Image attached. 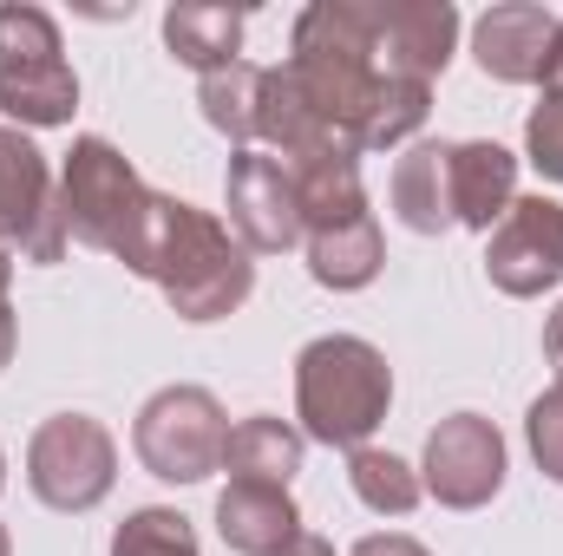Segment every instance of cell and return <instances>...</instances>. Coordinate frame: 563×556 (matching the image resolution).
I'll return each mask as SVG.
<instances>
[{"label": "cell", "instance_id": "obj_7", "mask_svg": "<svg viewBox=\"0 0 563 556\" xmlns=\"http://www.w3.org/2000/svg\"><path fill=\"white\" fill-rule=\"evenodd\" d=\"M73 243L59 184L46 170V151L26 138L20 125H0V249H20L26 263H59Z\"/></svg>", "mask_w": 563, "mask_h": 556}, {"label": "cell", "instance_id": "obj_25", "mask_svg": "<svg viewBox=\"0 0 563 556\" xmlns=\"http://www.w3.org/2000/svg\"><path fill=\"white\" fill-rule=\"evenodd\" d=\"M59 46V20L33 0H0V73H26V66H53Z\"/></svg>", "mask_w": 563, "mask_h": 556}, {"label": "cell", "instance_id": "obj_20", "mask_svg": "<svg viewBox=\"0 0 563 556\" xmlns=\"http://www.w3.org/2000/svg\"><path fill=\"white\" fill-rule=\"evenodd\" d=\"M164 46H170V59H184L197 79L217 73V66H236V59H243V13H236V7L184 0V7L164 13Z\"/></svg>", "mask_w": 563, "mask_h": 556}, {"label": "cell", "instance_id": "obj_13", "mask_svg": "<svg viewBox=\"0 0 563 556\" xmlns=\"http://www.w3.org/2000/svg\"><path fill=\"white\" fill-rule=\"evenodd\" d=\"M511 203H518V157L492 138L452 144V216H459V230L492 236Z\"/></svg>", "mask_w": 563, "mask_h": 556}, {"label": "cell", "instance_id": "obj_9", "mask_svg": "<svg viewBox=\"0 0 563 556\" xmlns=\"http://www.w3.org/2000/svg\"><path fill=\"white\" fill-rule=\"evenodd\" d=\"M223 203H230V230L250 256H282L295 249L308 230H301V203H295V177L288 164L269 151H230V170H223Z\"/></svg>", "mask_w": 563, "mask_h": 556}, {"label": "cell", "instance_id": "obj_12", "mask_svg": "<svg viewBox=\"0 0 563 556\" xmlns=\"http://www.w3.org/2000/svg\"><path fill=\"white\" fill-rule=\"evenodd\" d=\"M558 40V13L538 0H498L472 26V59L498 86H544V59Z\"/></svg>", "mask_w": 563, "mask_h": 556}, {"label": "cell", "instance_id": "obj_34", "mask_svg": "<svg viewBox=\"0 0 563 556\" xmlns=\"http://www.w3.org/2000/svg\"><path fill=\"white\" fill-rule=\"evenodd\" d=\"M7 281H13V249H0V308H7Z\"/></svg>", "mask_w": 563, "mask_h": 556}, {"label": "cell", "instance_id": "obj_3", "mask_svg": "<svg viewBox=\"0 0 563 556\" xmlns=\"http://www.w3.org/2000/svg\"><path fill=\"white\" fill-rule=\"evenodd\" d=\"M394 407V367L361 334H321L295 354V419L314 445H367Z\"/></svg>", "mask_w": 563, "mask_h": 556}, {"label": "cell", "instance_id": "obj_27", "mask_svg": "<svg viewBox=\"0 0 563 556\" xmlns=\"http://www.w3.org/2000/svg\"><path fill=\"white\" fill-rule=\"evenodd\" d=\"M525 438H531V458H538V471L563 485V380L551 393H538L531 400V413H525Z\"/></svg>", "mask_w": 563, "mask_h": 556}, {"label": "cell", "instance_id": "obj_30", "mask_svg": "<svg viewBox=\"0 0 563 556\" xmlns=\"http://www.w3.org/2000/svg\"><path fill=\"white\" fill-rule=\"evenodd\" d=\"M544 360L558 367V380H563V301L551 308V321H544Z\"/></svg>", "mask_w": 563, "mask_h": 556}, {"label": "cell", "instance_id": "obj_23", "mask_svg": "<svg viewBox=\"0 0 563 556\" xmlns=\"http://www.w3.org/2000/svg\"><path fill=\"white\" fill-rule=\"evenodd\" d=\"M347 485H354V498H361L374 518H407L426 491L420 471H413L407 458L380 452V445H354V452H347Z\"/></svg>", "mask_w": 563, "mask_h": 556}, {"label": "cell", "instance_id": "obj_21", "mask_svg": "<svg viewBox=\"0 0 563 556\" xmlns=\"http://www.w3.org/2000/svg\"><path fill=\"white\" fill-rule=\"evenodd\" d=\"M0 112H7L13 125H33V132L73 125V112H79V79H73V66L53 59V66L0 73Z\"/></svg>", "mask_w": 563, "mask_h": 556}, {"label": "cell", "instance_id": "obj_33", "mask_svg": "<svg viewBox=\"0 0 563 556\" xmlns=\"http://www.w3.org/2000/svg\"><path fill=\"white\" fill-rule=\"evenodd\" d=\"M282 556H334V544H328V537H314V531H301V537H295Z\"/></svg>", "mask_w": 563, "mask_h": 556}, {"label": "cell", "instance_id": "obj_5", "mask_svg": "<svg viewBox=\"0 0 563 556\" xmlns=\"http://www.w3.org/2000/svg\"><path fill=\"white\" fill-rule=\"evenodd\" d=\"M26 485L46 511H99L119 485V438L92 413H53L26 438Z\"/></svg>", "mask_w": 563, "mask_h": 556}, {"label": "cell", "instance_id": "obj_10", "mask_svg": "<svg viewBox=\"0 0 563 556\" xmlns=\"http://www.w3.org/2000/svg\"><path fill=\"white\" fill-rule=\"evenodd\" d=\"M485 276L498 294L531 301L563 281V203L558 197H518L505 223L485 236Z\"/></svg>", "mask_w": 563, "mask_h": 556}, {"label": "cell", "instance_id": "obj_8", "mask_svg": "<svg viewBox=\"0 0 563 556\" xmlns=\"http://www.w3.org/2000/svg\"><path fill=\"white\" fill-rule=\"evenodd\" d=\"M420 485L445 511H485L505 491V432L485 413H452L426 432Z\"/></svg>", "mask_w": 563, "mask_h": 556}, {"label": "cell", "instance_id": "obj_28", "mask_svg": "<svg viewBox=\"0 0 563 556\" xmlns=\"http://www.w3.org/2000/svg\"><path fill=\"white\" fill-rule=\"evenodd\" d=\"M525 157L563 184V92H544L538 105H531V119H525Z\"/></svg>", "mask_w": 563, "mask_h": 556}, {"label": "cell", "instance_id": "obj_1", "mask_svg": "<svg viewBox=\"0 0 563 556\" xmlns=\"http://www.w3.org/2000/svg\"><path fill=\"white\" fill-rule=\"evenodd\" d=\"M144 281L164 288L170 314L177 321H223L250 301L256 288V263L250 249L236 243L230 223H217L210 210L184 203V197H164L157 190V210H151V243H144Z\"/></svg>", "mask_w": 563, "mask_h": 556}, {"label": "cell", "instance_id": "obj_19", "mask_svg": "<svg viewBox=\"0 0 563 556\" xmlns=\"http://www.w3.org/2000/svg\"><path fill=\"white\" fill-rule=\"evenodd\" d=\"M301 243H308V276L321 281V288H334V294L367 288V281L380 276V263H387V243H380L374 210H367V216H354V223L314 230V236H301Z\"/></svg>", "mask_w": 563, "mask_h": 556}, {"label": "cell", "instance_id": "obj_2", "mask_svg": "<svg viewBox=\"0 0 563 556\" xmlns=\"http://www.w3.org/2000/svg\"><path fill=\"white\" fill-rule=\"evenodd\" d=\"M295 86L321 112V125L347 151H361V119L380 86V53H374V7L367 0H314L295 13L288 59Z\"/></svg>", "mask_w": 563, "mask_h": 556}, {"label": "cell", "instance_id": "obj_6", "mask_svg": "<svg viewBox=\"0 0 563 556\" xmlns=\"http://www.w3.org/2000/svg\"><path fill=\"white\" fill-rule=\"evenodd\" d=\"M223 445L230 419L210 387H164L139 407L132 425V452L157 485H203L210 471H223Z\"/></svg>", "mask_w": 563, "mask_h": 556}, {"label": "cell", "instance_id": "obj_22", "mask_svg": "<svg viewBox=\"0 0 563 556\" xmlns=\"http://www.w3.org/2000/svg\"><path fill=\"white\" fill-rule=\"evenodd\" d=\"M256 99H263V66L256 59L217 66V73L197 79V105H203L210 132H223L236 151H250V138H256Z\"/></svg>", "mask_w": 563, "mask_h": 556}, {"label": "cell", "instance_id": "obj_11", "mask_svg": "<svg viewBox=\"0 0 563 556\" xmlns=\"http://www.w3.org/2000/svg\"><path fill=\"white\" fill-rule=\"evenodd\" d=\"M374 7V53L380 73L432 86L459 53V7L452 0H367Z\"/></svg>", "mask_w": 563, "mask_h": 556}, {"label": "cell", "instance_id": "obj_18", "mask_svg": "<svg viewBox=\"0 0 563 556\" xmlns=\"http://www.w3.org/2000/svg\"><path fill=\"white\" fill-rule=\"evenodd\" d=\"M301 452H308L301 425H288L276 413H256L243 425H230L223 471H230V485H282L288 491V478L301 471Z\"/></svg>", "mask_w": 563, "mask_h": 556}, {"label": "cell", "instance_id": "obj_26", "mask_svg": "<svg viewBox=\"0 0 563 556\" xmlns=\"http://www.w3.org/2000/svg\"><path fill=\"white\" fill-rule=\"evenodd\" d=\"M112 556H203V551H197V531H190L184 511L144 504V511H132V518L112 531Z\"/></svg>", "mask_w": 563, "mask_h": 556}, {"label": "cell", "instance_id": "obj_17", "mask_svg": "<svg viewBox=\"0 0 563 556\" xmlns=\"http://www.w3.org/2000/svg\"><path fill=\"white\" fill-rule=\"evenodd\" d=\"M288 177H295V203H301V230L308 236L367 216V184H361V157L354 151L301 157V164H288Z\"/></svg>", "mask_w": 563, "mask_h": 556}, {"label": "cell", "instance_id": "obj_15", "mask_svg": "<svg viewBox=\"0 0 563 556\" xmlns=\"http://www.w3.org/2000/svg\"><path fill=\"white\" fill-rule=\"evenodd\" d=\"M387 197H394V216L413 230V236H445L459 216H452V144H407L400 157H394V184H387Z\"/></svg>", "mask_w": 563, "mask_h": 556}, {"label": "cell", "instance_id": "obj_29", "mask_svg": "<svg viewBox=\"0 0 563 556\" xmlns=\"http://www.w3.org/2000/svg\"><path fill=\"white\" fill-rule=\"evenodd\" d=\"M354 556H432L426 544H413V537H400V531H380V537H361L354 544Z\"/></svg>", "mask_w": 563, "mask_h": 556}, {"label": "cell", "instance_id": "obj_35", "mask_svg": "<svg viewBox=\"0 0 563 556\" xmlns=\"http://www.w3.org/2000/svg\"><path fill=\"white\" fill-rule=\"evenodd\" d=\"M0 556H13V537H7V524H0Z\"/></svg>", "mask_w": 563, "mask_h": 556}, {"label": "cell", "instance_id": "obj_31", "mask_svg": "<svg viewBox=\"0 0 563 556\" xmlns=\"http://www.w3.org/2000/svg\"><path fill=\"white\" fill-rule=\"evenodd\" d=\"M13 347H20V314H13V301L0 308V367L13 360Z\"/></svg>", "mask_w": 563, "mask_h": 556}, {"label": "cell", "instance_id": "obj_36", "mask_svg": "<svg viewBox=\"0 0 563 556\" xmlns=\"http://www.w3.org/2000/svg\"><path fill=\"white\" fill-rule=\"evenodd\" d=\"M0 491H7V452H0Z\"/></svg>", "mask_w": 563, "mask_h": 556}, {"label": "cell", "instance_id": "obj_24", "mask_svg": "<svg viewBox=\"0 0 563 556\" xmlns=\"http://www.w3.org/2000/svg\"><path fill=\"white\" fill-rule=\"evenodd\" d=\"M426 112H432V86L380 73L374 105H367V119H361V151H400V144L426 125Z\"/></svg>", "mask_w": 563, "mask_h": 556}, {"label": "cell", "instance_id": "obj_32", "mask_svg": "<svg viewBox=\"0 0 563 556\" xmlns=\"http://www.w3.org/2000/svg\"><path fill=\"white\" fill-rule=\"evenodd\" d=\"M544 92H563V20H558V40H551V59H544Z\"/></svg>", "mask_w": 563, "mask_h": 556}, {"label": "cell", "instance_id": "obj_16", "mask_svg": "<svg viewBox=\"0 0 563 556\" xmlns=\"http://www.w3.org/2000/svg\"><path fill=\"white\" fill-rule=\"evenodd\" d=\"M217 537L236 556H282L301 537V511L282 485H230L217 498Z\"/></svg>", "mask_w": 563, "mask_h": 556}, {"label": "cell", "instance_id": "obj_4", "mask_svg": "<svg viewBox=\"0 0 563 556\" xmlns=\"http://www.w3.org/2000/svg\"><path fill=\"white\" fill-rule=\"evenodd\" d=\"M59 210H66V230H73L86 249L119 256L132 276L144 269V243H151L157 190L132 170V157H125L119 144L73 138L66 164H59Z\"/></svg>", "mask_w": 563, "mask_h": 556}, {"label": "cell", "instance_id": "obj_14", "mask_svg": "<svg viewBox=\"0 0 563 556\" xmlns=\"http://www.w3.org/2000/svg\"><path fill=\"white\" fill-rule=\"evenodd\" d=\"M256 138L269 144V157H282V164H301V157H321V151H347V144L321 125V112L308 105V92L295 86L288 66H263ZM354 157H361V151H354Z\"/></svg>", "mask_w": 563, "mask_h": 556}]
</instances>
